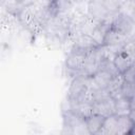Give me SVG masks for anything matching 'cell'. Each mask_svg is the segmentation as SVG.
Masks as SVG:
<instances>
[{
    "mask_svg": "<svg viewBox=\"0 0 135 135\" xmlns=\"http://www.w3.org/2000/svg\"><path fill=\"white\" fill-rule=\"evenodd\" d=\"M17 18L20 25L31 34H40L44 31L43 24L38 19L33 4L30 6H22L17 13Z\"/></svg>",
    "mask_w": 135,
    "mask_h": 135,
    "instance_id": "obj_1",
    "label": "cell"
},
{
    "mask_svg": "<svg viewBox=\"0 0 135 135\" xmlns=\"http://www.w3.org/2000/svg\"><path fill=\"white\" fill-rule=\"evenodd\" d=\"M85 54H86V52H84V51L78 50L76 47H72L64 60L65 69L68 71L72 72L75 76L80 74L83 69V65H84Z\"/></svg>",
    "mask_w": 135,
    "mask_h": 135,
    "instance_id": "obj_2",
    "label": "cell"
},
{
    "mask_svg": "<svg viewBox=\"0 0 135 135\" xmlns=\"http://www.w3.org/2000/svg\"><path fill=\"white\" fill-rule=\"evenodd\" d=\"M88 77L89 76H84V75H76L73 77V79L70 82L69 89H68V95L66 97L70 100H74V101H79L82 96L84 95V93L88 90Z\"/></svg>",
    "mask_w": 135,
    "mask_h": 135,
    "instance_id": "obj_3",
    "label": "cell"
},
{
    "mask_svg": "<svg viewBox=\"0 0 135 135\" xmlns=\"http://www.w3.org/2000/svg\"><path fill=\"white\" fill-rule=\"evenodd\" d=\"M111 26L127 36L129 39H135V22L132 18L117 13L111 23Z\"/></svg>",
    "mask_w": 135,
    "mask_h": 135,
    "instance_id": "obj_4",
    "label": "cell"
},
{
    "mask_svg": "<svg viewBox=\"0 0 135 135\" xmlns=\"http://www.w3.org/2000/svg\"><path fill=\"white\" fill-rule=\"evenodd\" d=\"M93 113L103 117H109L115 114V100L112 97H109L104 100L93 102Z\"/></svg>",
    "mask_w": 135,
    "mask_h": 135,
    "instance_id": "obj_5",
    "label": "cell"
},
{
    "mask_svg": "<svg viewBox=\"0 0 135 135\" xmlns=\"http://www.w3.org/2000/svg\"><path fill=\"white\" fill-rule=\"evenodd\" d=\"M98 46H100V45H98V43L94 40V38L91 35L80 34L73 40V46L72 47H76L78 50L89 52V51H91L95 47H98Z\"/></svg>",
    "mask_w": 135,
    "mask_h": 135,
    "instance_id": "obj_6",
    "label": "cell"
},
{
    "mask_svg": "<svg viewBox=\"0 0 135 135\" xmlns=\"http://www.w3.org/2000/svg\"><path fill=\"white\" fill-rule=\"evenodd\" d=\"M104 119H105V117L98 115V114H95V113H93L92 115L86 117L84 119V123H85V128H86L89 134H91V135L99 134L100 130L102 129Z\"/></svg>",
    "mask_w": 135,
    "mask_h": 135,
    "instance_id": "obj_7",
    "label": "cell"
},
{
    "mask_svg": "<svg viewBox=\"0 0 135 135\" xmlns=\"http://www.w3.org/2000/svg\"><path fill=\"white\" fill-rule=\"evenodd\" d=\"M128 39L129 38L127 36L121 34L114 27L110 26V28L107 31V33L104 35L102 45H123Z\"/></svg>",
    "mask_w": 135,
    "mask_h": 135,
    "instance_id": "obj_8",
    "label": "cell"
},
{
    "mask_svg": "<svg viewBox=\"0 0 135 135\" xmlns=\"http://www.w3.org/2000/svg\"><path fill=\"white\" fill-rule=\"evenodd\" d=\"M70 110L80 116L81 118L85 119L90 115L93 114V103L85 102V101H74L70 100Z\"/></svg>",
    "mask_w": 135,
    "mask_h": 135,
    "instance_id": "obj_9",
    "label": "cell"
},
{
    "mask_svg": "<svg viewBox=\"0 0 135 135\" xmlns=\"http://www.w3.org/2000/svg\"><path fill=\"white\" fill-rule=\"evenodd\" d=\"M135 134V123L131 119L130 115L117 116V135Z\"/></svg>",
    "mask_w": 135,
    "mask_h": 135,
    "instance_id": "obj_10",
    "label": "cell"
},
{
    "mask_svg": "<svg viewBox=\"0 0 135 135\" xmlns=\"http://www.w3.org/2000/svg\"><path fill=\"white\" fill-rule=\"evenodd\" d=\"M109 11L105 8L104 4L101 2L90 1L88 5V15L97 21H103L109 15Z\"/></svg>",
    "mask_w": 135,
    "mask_h": 135,
    "instance_id": "obj_11",
    "label": "cell"
},
{
    "mask_svg": "<svg viewBox=\"0 0 135 135\" xmlns=\"http://www.w3.org/2000/svg\"><path fill=\"white\" fill-rule=\"evenodd\" d=\"M113 62H114V64L116 65L117 70H118V72H119L120 74H122L124 71H127L130 66H132V65L134 64V60H133L127 53H124L122 50H121L120 52H118V53L114 56Z\"/></svg>",
    "mask_w": 135,
    "mask_h": 135,
    "instance_id": "obj_12",
    "label": "cell"
},
{
    "mask_svg": "<svg viewBox=\"0 0 135 135\" xmlns=\"http://www.w3.org/2000/svg\"><path fill=\"white\" fill-rule=\"evenodd\" d=\"M99 134L103 135H117V115L113 114L109 117H105L102 129Z\"/></svg>",
    "mask_w": 135,
    "mask_h": 135,
    "instance_id": "obj_13",
    "label": "cell"
},
{
    "mask_svg": "<svg viewBox=\"0 0 135 135\" xmlns=\"http://www.w3.org/2000/svg\"><path fill=\"white\" fill-rule=\"evenodd\" d=\"M92 79L94 80L95 84L98 86V88H107L108 84L110 83V81L112 80L113 76L111 74H109L108 72L105 71H102V70H98L96 73H94L92 76Z\"/></svg>",
    "mask_w": 135,
    "mask_h": 135,
    "instance_id": "obj_14",
    "label": "cell"
},
{
    "mask_svg": "<svg viewBox=\"0 0 135 135\" xmlns=\"http://www.w3.org/2000/svg\"><path fill=\"white\" fill-rule=\"evenodd\" d=\"M131 112L130 99L122 96L115 100V114L118 115H129Z\"/></svg>",
    "mask_w": 135,
    "mask_h": 135,
    "instance_id": "obj_15",
    "label": "cell"
},
{
    "mask_svg": "<svg viewBox=\"0 0 135 135\" xmlns=\"http://www.w3.org/2000/svg\"><path fill=\"white\" fill-rule=\"evenodd\" d=\"M98 70L105 71V72H108L109 74H111L113 77L120 74V73L118 72L116 65L114 64L113 60H112V59H107V58L101 59V61L99 62V65H98Z\"/></svg>",
    "mask_w": 135,
    "mask_h": 135,
    "instance_id": "obj_16",
    "label": "cell"
},
{
    "mask_svg": "<svg viewBox=\"0 0 135 135\" xmlns=\"http://www.w3.org/2000/svg\"><path fill=\"white\" fill-rule=\"evenodd\" d=\"M135 12V0H127L122 2L118 8V13L124 16H128L130 18L133 17Z\"/></svg>",
    "mask_w": 135,
    "mask_h": 135,
    "instance_id": "obj_17",
    "label": "cell"
},
{
    "mask_svg": "<svg viewBox=\"0 0 135 135\" xmlns=\"http://www.w3.org/2000/svg\"><path fill=\"white\" fill-rule=\"evenodd\" d=\"M122 51L135 61V39H128L122 45Z\"/></svg>",
    "mask_w": 135,
    "mask_h": 135,
    "instance_id": "obj_18",
    "label": "cell"
},
{
    "mask_svg": "<svg viewBox=\"0 0 135 135\" xmlns=\"http://www.w3.org/2000/svg\"><path fill=\"white\" fill-rule=\"evenodd\" d=\"M121 93L122 96L127 98H132L135 95V83H130V82H123L121 85Z\"/></svg>",
    "mask_w": 135,
    "mask_h": 135,
    "instance_id": "obj_19",
    "label": "cell"
},
{
    "mask_svg": "<svg viewBox=\"0 0 135 135\" xmlns=\"http://www.w3.org/2000/svg\"><path fill=\"white\" fill-rule=\"evenodd\" d=\"M123 81L126 82H130V83H135V65L133 64L132 66H130L127 71H124L121 74Z\"/></svg>",
    "mask_w": 135,
    "mask_h": 135,
    "instance_id": "obj_20",
    "label": "cell"
},
{
    "mask_svg": "<svg viewBox=\"0 0 135 135\" xmlns=\"http://www.w3.org/2000/svg\"><path fill=\"white\" fill-rule=\"evenodd\" d=\"M103 4L109 12L116 13V12H118V8L121 3H120V0H104Z\"/></svg>",
    "mask_w": 135,
    "mask_h": 135,
    "instance_id": "obj_21",
    "label": "cell"
},
{
    "mask_svg": "<svg viewBox=\"0 0 135 135\" xmlns=\"http://www.w3.org/2000/svg\"><path fill=\"white\" fill-rule=\"evenodd\" d=\"M17 4L21 5V6H30L32 4L35 3L36 0H15Z\"/></svg>",
    "mask_w": 135,
    "mask_h": 135,
    "instance_id": "obj_22",
    "label": "cell"
},
{
    "mask_svg": "<svg viewBox=\"0 0 135 135\" xmlns=\"http://www.w3.org/2000/svg\"><path fill=\"white\" fill-rule=\"evenodd\" d=\"M129 115H130V117H131V119L133 120V122L135 123V109H132Z\"/></svg>",
    "mask_w": 135,
    "mask_h": 135,
    "instance_id": "obj_23",
    "label": "cell"
},
{
    "mask_svg": "<svg viewBox=\"0 0 135 135\" xmlns=\"http://www.w3.org/2000/svg\"><path fill=\"white\" fill-rule=\"evenodd\" d=\"M130 104H131V110L135 109V95L132 98H130Z\"/></svg>",
    "mask_w": 135,
    "mask_h": 135,
    "instance_id": "obj_24",
    "label": "cell"
},
{
    "mask_svg": "<svg viewBox=\"0 0 135 135\" xmlns=\"http://www.w3.org/2000/svg\"><path fill=\"white\" fill-rule=\"evenodd\" d=\"M90 1H94V2H101V3H103V1H104V0H90Z\"/></svg>",
    "mask_w": 135,
    "mask_h": 135,
    "instance_id": "obj_25",
    "label": "cell"
},
{
    "mask_svg": "<svg viewBox=\"0 0 135 135\" xmlns=\"http://www.w3.org/2000/svg\"><path fill=\"white\" fill-rule=\"evenodd\" d=\"M132 19H133V21L135 22V12H134V15H133V17H132Z\"/></svg>",
    "mask_w": 135,
    "mask_h": 135,
    "instance_id": "obj_26",
    "label": "cell"
},
{
    "mask_svg": "<svg viewBox=\"0 0 135 135\" xmlns=\"http://www.w3.org/2000/svg\"><path fill=\"white\" fill-rule=\"evenodd\" d=\"M134 65H135V61H134Z\"/></svg>",
    "mask_w": 135,
    "mask_h": 135,
    "instance_id": "obj_27",
    "label": "cell"
}]
</instances>
